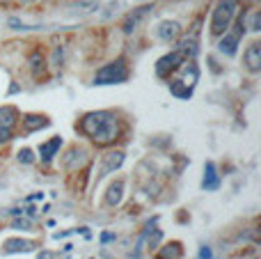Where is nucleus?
Segmentation results:
<instances>
[{"mask_svg":"<svg viewBox=\"0 0 261 259\" xmlns=\"http://www.w3.org/2000/svg\"><path fill=\"white\" fill-rule=\"evenodd\" d=\"M81 128L94 145H113L119 136V122L115 113L101 110V113H90L81 119Z\"/></svg>","mask_w":261,"mask_h":259,"instance_id":"obj_1","label":"nucleus"},{"mask_svg":"<svg viewBox=\"0 0 261 259\" xmlns=\"http://www.w3.org/2000/svg\"><path fill=\"white\" fill-rule=\"evenodd\" d=\"M239 7V0H220L213 12V21H211V35L220 37L227 28L231 25V18H234V12Z\"/></svg>","mask_w":261,"mask_h":259,"instance_id":"obj_2","label":"nucleus"},{"mask_svg":"<svg viewBox=\"0 0 261 259\" xmlns=\"http://www.w3.org/2000/svg\"><path fill=\"white\" fill-rule=\"evenodd\" d=\"M128 76V67L124 60H117V62H110L108 67H103L99 73H96L94 83L96 85H110V83H122L126 81Z\"/></svg>","mask_w":261,"mask_h":259,"instance_id":"obj_3","label":"nucleus"},{"mask_svg":"<svg viewBox=\"0 0 261 259\" xmlns=\"http://www.w3.org/2000/svg\"><path fill=\"white\" fill-rule=\"evenodd\" d=\"M184 58H186V55L181 53V50H174V53L163 55V58L156 62V73H158V76H167V73H174L176 69L184 64Z\"/></svg>","mask_w":261,"mask_h":259,"instance_id":"obj_4","label":"nucleus"},{"mask_svg":"<svg viewBox=\"0 0 261 259\" xmlns=\"http://www.w3.org/2000/svg\"><path fill=\"white\" fill-rule=\"evenodd\" d=\"M14 122H16V113H14V108H0V142L9 140Z\"/></svg>","mask_w":261,"mask_h":259,"instance_id":"obj_5","label":"nucleus"},{"mask_svg":"<svg viewBox=\"0 0 261 259\" xmlns=\"http://www.w3.org/2000/svg\"><path fill=\"white\" fill-rule=\"evenodd\" d=\"M156 35L161 37V39H176V37L181 35V23H176V21H163L161 25H158Z\"/></svg>","mask_w":261,"mask_h":259,"instance_id":"obj_6","label":"nucleus"},{"mask_svg":"<svg viewBox=\"0 0 261 259\" xmlns=\"http://www.w3.org/2000/svg\"><path fill=\"white\" fill-rule=\"evenodd\" d=\"M245 64H248V69L252 73H257L261 69V55H259V44H252L248 48V53H245Z\"/></svg>","mask_w":261,"mask_h":259,"instance_id":"obj_7","label":"nucleus"},{"mask_svg":"<svg viewBox=\"0 0 261 259\" xmlns=\"http://www.w3.org/2000/svg\"><path fill=\"white\" fill-rule=\"evenodd\" d=\"M60 145H62V140H60V138H50L48 142H44V145H41V149H39L41 161H46V163H48V161L53 159L55 151L60 149Z\"/></svg>","mask_w":261,"mask_h":259,"instance_id":"obj_8","label":"nucleus"},{"mask_svg":"<svg viewBox=\"0 0 261 259\" xmlns=\"http://www.w3.org/2000/svg\"><path fill=\"white\" fill-rule=\"evenodd\" d=\"M239 35H241V28L236 32H231V35H227L225 39L220 41V50L225 55H234L236 53V46H239Z\"/></svg>","mask_w":261,"mask_h":259,"instance_id":"obj_9","label":"nucleus"},{"mask_svg":"<svg viewBox=\"0 0 261 259\" xmlns=\"http://www.w3.org/2000/svg\"><path fill=\"white\" fill-rule=\"evenodd\" d=\"M23 122H25L28 131H37V126L46 124V117H41V115H25V117H23Z\"/></svg>","mask_w":261,"mask_h":259,"instance_id":"obj_10","label":"nucleus"},{"mask_svg":"<svg viewBox=\"0 0 261 259\" xmlns=\"http://www.w3.org/2000/svg\"><path fill=\"white\" fill-rule=\"evenodd\" d=\"M122 191H124L122 184H117V188L113 186L108 191V197H106V202H108V204H119V200H122Z\"/></svg>","mask_w":261,"mask_h":259,"instance_id":"obj_11","label":"nucleus"},{"mask_svg":"<svg viewBox=\"0 0 261 259\" xmlns=\"http://www.w3.org/2000/svg\"><path fill=\"white\" fill-rule=\"evenodd\" d=\"M149 9H151V7H149V5H147V7H140L135 14H130V16H128V21H126V30H130V28H135V25H138L140 16H142V14H147Z\"/></svg>","mask_w":261,"mask_h":259,"instance_id":"obj_12","label":"nucleus"},{"mask_svg":"<svg viewBox=\"0 0 261 259\" xmlns=\"http://www.w3.org/2000/svg\"><path fill=\"white\" fill-rule=\"evenodd\" d=\"M204 179H208V188H216L218 186V177H216V172H213V165H206Z\"/></svg>","mask_w":261,"mask_h":259,"instance_id":"obj_13","label":"nucleus"},{"mask_svg":"<svg viewBox=\"0 0 261 259\" xmlns=\"http://www.w3.org/2000/svg\"><path fill=\"white\" fill-rule=\"evenodd\" d=\"M32 243H9V246H5L3 250L5 252H14V250H30Z\"/></svg>","mask_w":261,"mask_h":259,"instance_id":"obj_14","label":"nucleus"},{"mask_svg":"<svg viewBox=\"0 0 261 259\" xmlns=\"http://www.w3.org/2000/svg\"><path fill=\"white\" fill-rule=\"evenodd\" d=\"M21 3H35V0H21Z\"/></svg>","mask_w":261,"mask_h":259,"instance_id":"obj_15","label":"nucleus"}]
</instances>
